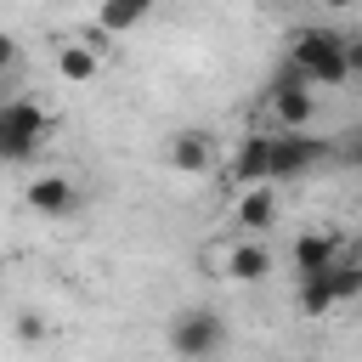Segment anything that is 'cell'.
Segmentation results:
<instances>
[{
    "instance_id": "cell-9",
    "label": "cell",
    "mask_w": 362,
    "mask_h": 362,
    "mask_svg": "<svg viewBox=\"0 0 362 362\" xmlns=\"http://www.w3.org/2000/svg\"><path fill=\"white\" fill-rule=\"evenodd\" d=\"M102 74V57H96V45H85V40H68V45H57V79H68V85H90Z\"/></svg>"
},
{
    "instance_id": "cell-7",
    "label": "cell",
    "mask_w": 362,
    "mask_h": 362,
    "mask_svg": "<svg viewBox=\"0 0 362 362\" xmlns=\"http://www.w3.org/2000/svg\"><path fill=\"white\" fill-rule=\"evenodd\" d=\"M164 158L181 175H204V170H215V136L209 130H175L170 147H164Z\"/></svg>"
},
{
    "instance_id": "cell-11",
    "label": "cell",
    "mask_w": 362,
    "mask_h": 362,
    "mask_svg": "<svg viewBox=\"0 0 362 362\" xmlns=\"http://www.w3.org/2000/svg\"><path fill=\"white\" fill-rule=\"evenodd\" d=\"M294 300H300V317H328V311L339 305V300H334V288H328V272H300Z\"/></svg>"
},
{
    "instance_id": "cell-15",
    "label": "cell",
    "mask_w": 362,
    "mask_h": 362,
    "mask_svg": "<svg viewBox=\"0 0 362 362\" xmlns=\"http://www.w3.org/2000/svg\"><path fill=\"white\" fill-rule=\"evenodd\" d=\"M0 102H6V74H0Z\"/></svg>"
},
{
    "instance_id": "cell-2",
    "label": "cell",
    "mask_w": 362,
    "mask_h": 362,
    "mask_svg": "<svg viewBox=\"0 0 362 362\" xmlns=\"http://www.w3.org/2000/svg\"><path fill=\"white\" fill-rule=\"evenodd\" d=\"M45 136H51V113L40 102H28V96L0 102V164H34Z\"/></svg>"
},
{
    "instance_id": "cell-12",
    "label": "cell",
    "mask_w": 362,
    "mask_h": 362,
    "mask_svg": "<svg viewBox=\"0 0 362 362\" xmlns=\"http://www.w3.org/2000/svg\"><path fill=\"white\" fill-rule=\"evenodd\" d=\"M17 339H23V345H40V339H45V317L23 311V317H17Z\"/></svg>"
},
{
    "instance_id": "cell-8",
    "label": "cell",
    "mask_w": 362,
    "mask_h": 362,
    "mask_svg": "<svg viewBox=\"0 0 362 362\" xmlns=\"http://www.w3.org/2000/svg\"><path fill=\"white\" fill-rule=\"evenodd\" d=\"M339 249H345V238H339V232H300V238H294V249H288L294 277H300V272H328Z\"/></svg>"
},
{
    "instance_id": "cell-3",
    "label": "cell",
    "mask_w": 362,
    "mask_h": 362,
    "mask_svg": "<svg viewBox=\"0 0 362 362\" xmlns=\"http://www.w3.org/2000/svg\"><path fill=\"white\" fill-rule=\"evenodd\" d=\"M170 351H181V356H215V351H226V317L221 311H209V305H187V311H175L170 317Z\"/></svg>"
},
{
    "instance_id": "cell-10",
    "label": "cell",
    "mask_w": 362,
    "mask_h": 362,
    "mask_svg": "<svg viewBox=\"0 0 362 362\" xmlns=\"http://www.w3.org/2000/svg\"><path fill=\"white\" fill-rule=\"evenodd\" d=\"M147 11H153V0H102V6H96V34H102V40H107V34H130Z\"/></svg>"
},
{
    "instance_id": "cell-6",
    "label": "cell",
    "mask_w": 362,
    "mask_h": 362,
    "mask_svg": "<svg viewBox=\"0 0 362 362\" xmlns=\"http://www.w3.org/2000/svg\"><path fill=\"white\" fill-rule=\"evenodd\" d=\"M232 221H238V232H272V226L283 221L277 187H272V181H249V187L238 192V204H232Z\"/></svg>"
},
{
    "instance_id": "cell-4",
    "label": "cell",
    "mask_w": 362,
    "mask_h": 362,
    "mask_svg": "<svg viewBox=\"0 0 362 362\" xmlns=\"http://www.w3.org/2000/svg\"><path fill=\"white\" fill-rule=\"evenodd\" d=\"M266 107H272V130H311V119H317V85H305L283 62V74L266 85Z\"/></svg>"
},
{
    "instance_id": "cell-14",
    "label": "cell",
    "mask_w": 362,
    "mask_h": 362,
    "mask_svg": "<svg viewBox=\"0 0 362 362\" xmlns=\"http://www.w3.org/2000/svg\"><path fill=\"white\" fill-rule=\"evenodd\" d=\"M322 6H334V11H351V6H356V0H322Z\"/></svg>"
},
{
    "instance_id": "cell-13",
    "label": "cell",
    "mask_w": 362,
    "mask_h": 362,
    "mask_svg": "<svg viewBox=\"0 0 362 362\" xmlns=\"http://www.w3.org/2000/svg\"><path fill=\"white\" fill-rule=\"evenodd\" d=\"M11 62H17V40H11V34H6V28H0V74H6V68H11Z\"/></svg>"
},
{
    "instance_id": "cell-1",
    "label": "cell",
    "mask_w": 362,
    "mask_h": 362,
    "mask_svg": "<svg viewBox=\"0 0 362 362\" xmlns=\"http://www.w3.org/2000/svg\"><path fill=\"white\" fill-rule=\"evenodd\" d=\"M288 68H294L305 85H317V90H339V85H351V74L362 68V40H351V34H339V28L305 23V28L288 34Z\"/></svg>"
},
{
    "instance_id": "cell-5",
    "label": "cell",
    "mask_w": 362,
    "mask_h": 362,
    "mask_svg": "<svg viewBox=\"0 0 362 362\" xmlns=\"http://www.w3.org/2000/svg\"><path fill=\"white\" fill-rule=\"evenodd\" d=\"M23 204H28L34 215H45V221H62V215L79 209V187H74V175L45 170V175H34V181L23 187Z\"/></svg>"
}]
</instances>
